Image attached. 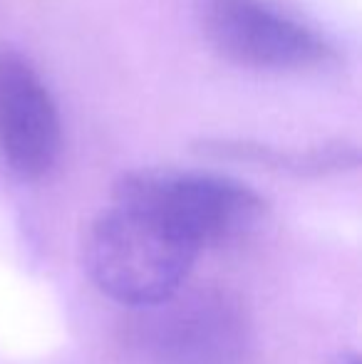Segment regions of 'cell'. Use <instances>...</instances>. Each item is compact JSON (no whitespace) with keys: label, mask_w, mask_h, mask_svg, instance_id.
Here are the masks:
<instances>
[{"label":"cell","mask_w":362,"mask_h":364,"mask_svg":"<svg viewBox=\"0 0 362 364\" xmlns=\"http://www.w3.org/2000/svg\"><path fill=\"white\" fill-rule=\"evenodd\" d=\"M196 13L208 45L241 68L300 73L335 60L320 30L271 0H196Z\"/></svg>","instance_id":"277c9868"},{"label":"cell","mask_w":362,"mask_h":364,"mask_svg":"<svg viewBox=\"0 0 362 364\" xmlns=\"http://www.w3.org/2000/svg\"><path fill=\"white\" fill-rule=\"evenodd\" d=\"M203 149L216 156L261 164V166L283 168L293 173H313V176L345 171L360 164V154L353 144H325L305 149V151H283V149L251 144V141H208Z\"/></svg>","instance_id":"8992f818"},{"label":"cell","mask_w":362,"mask_h":364,"mask_svg":"<svg viewBox=\"0 0 362 364\" xmlns=\"http://www.w3.org/2000/svg\"><path fill=\"white\" fill-rule=\"evenodd\" d=\"M63 149L60 112L23 53L0 48V156L20 178H43Z\"/></svg>","instance_id":"5b68a950"},{"label":"cell","mask_w":362,"mask_h":364,"mask_svg":"<svg viewBox=\"0 0 362 364\" xmlns=\"http://www.w3.org/2000/svg\"><path fill=\"white\" fill-rule=\"evenodd\" d=\"M338 364H360V357L355 352H348V355H340Z\"/></svg>","instance_id":"52a82bcc"},{"label":"cell","mask_w":362,"mask_h":364,"mask_svg":"<svg viewBox=\"0 0 362 364\" xmlns=\"http://www.w3.org/2000/svg\"><path fill=\"white\" fill-rule=\"evenodd\" d=\"M196 255L164 223L117 201L95 218L85 240L92 283L129 310L151 307L181 290Z\"/></svg>","instance_id":"7a4b0ae2"},{"label":"cell","mask_w":362,"mask_h":364,"mask_svg":"<svg viewBox=\"0 0 362 364\" xmlns=\"http://www.w3.org/2000/svg\"><path fill=\"white\" fill-rule=\"evenodd\" d=\"M112 201L149 213L201 253L248 238L263 225L268 203L243 181L213 171L151 166L117 178Z\"/></svg>","instance_id":"6da1fadb"},{"label":"cell","mask_w":362,"mask_h":364,"mask_svg":"<svg viewBox=\"0 0 362 364\" xmlns=\"http://www.w3.org/2000/svg\"><path fill=\"white\" fill-rule=\"evenodd\" d=\"M253 327L243 300L221 285L176 290L134 310L129 345L144 364H246Z\"/></svg>","instance_id":"3957f363"}]
</instances>
